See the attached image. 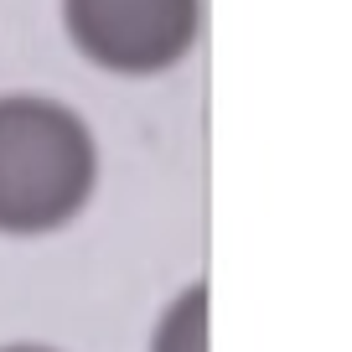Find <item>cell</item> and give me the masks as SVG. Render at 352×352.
<instances>
[{
  "label": "cell",
  "mask_w": 352,
  "mask_h": 352,
  "mask_svg": "<svg viewBox=\"0 0 352 352\" xmlns=\"http://www.w3.org/2000/svg\"><path fill=\"white\" fill-rule=\"evenodd\" d=\"M99 187V140L78 109L0 94V233H52Z\"/></svg>",
  "instance_id": "obj_1"
},
{
  "label": "cell",
  "mask_w": 352,
  "mask_h": 352,
  "mask_svg": "<svg viewBox=\"0 0 352 352\" xmlns=\"http://www.w3.org/2000/svg\"><path fill=\"white\" fill-rule=\"evenodd\" d=\"M63 26L88 63L145 78L192 52L202 0H63Z\"/></svg>",
  "instance_id": "obj_2"
},
{
  "label": "cell",
  "mask_w": 352,
  "mask_h": 352,
  "mask_svg": "<svg viewBox=\"0 0 352 352\" xmlns=\"http://www.w3.org/2000/svg\"><path fill=\"white\" fill-rule=\"evenodd\" d=\"M151 352H208V290L192 285L166 306V316L155 321Z\"/></svg>",
  "instance_id": "obj_3"
},
{
  "label": "cell",
  "mask_w": 352,
  "mask_h": 352,
  "mask_svg": "<svg viewBox=\"0 0 352 352\" xmlns=\"http://www.w3.org/2000/svg\"><path fill=\"white\" fill-rule=\"evenodd\" d=\"M0 352H52V347H36V342H16V347H0Z\"/></svg>",
  "instance_id": "obj_4"
}]
</instances>
